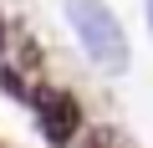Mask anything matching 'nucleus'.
Masks as SVG:
<instances>
[{
    "label": "nucleus",
    "mask_w": 153,
    "mask_h": 148,
    "mask_svg": "<svg viewBox=\"0 0 153 148\" xmlns=\"http://www.w3.org/2000/svg\"><path fill=\"white\" fill-rule=\"evenodd\" d=\"M143 16H148V31H153V0H143Z\"/></svg>",
    "instance_id": "nucleus-3"
},
{
    "label": "nucleus",
    "mask_w": 153,
    "mask_h": 148,
    "mask_svg": "<svg viewBox=\"0 0 153 148\" xmlns=\"http://www.w3.org/2000/svg\"><path fill=\"white\" fill-rule=\"evenodd\" d=\"M31 112H36V128H41V138L51 148H66L76 138V128H82V107H76V97L61 92V87L31 92Z\"/></svg>",
    "instance_id": "nucleus-2"
},
{
    "label": "nucleus",
    "mask_w": 153,
    "mask_h": 148,
    "mask_svg": "<svg viewBox=\"0 0 153 148\" xmlns=\"http://www.w3.org/2000/svg\"><path fill=\"white\" fill-rule=\"evenodd\" d=\"M61 16L71 26L76 46H82V56L102 77H123L133 66V46H128V31H123L112 5H102V0H61Z\"/></svg>",
    "instance_id": "nucleus-1"
}]
</instances>
